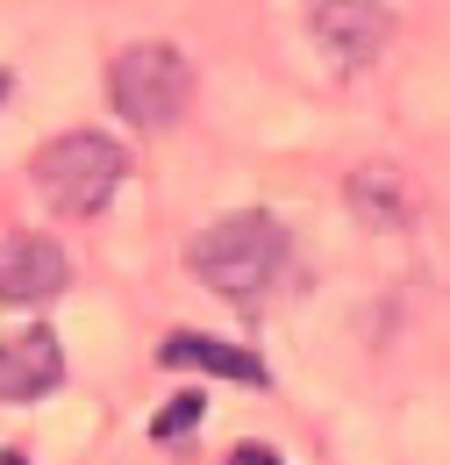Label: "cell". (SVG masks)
<instances>
[{"label":"cell","mask_w":450,"mask_h":465,"mask_svg":"<svg viewBox=\"0 0 450 465\" xmlns=\"http://www.w3.org/2000/svg\"><path fill=\"white\" fill-rule=\"evenodd\" d=\"M193 272L222 301H243V308H265L272 293L286 287L293 272V236H286L279 215L265 208H243V215H222L193 236Z\"/></svg>","instance_id":"obj_1"},{"label":"cell","mask_w":450,"mask_h":465,"mask_svg":"<svg viewBox=\"0 0 450 465\" xmlns=\"http://www.w3.org/2000/svg\"><path fill=\"white\" fill-rule=\"evenodd\" d=\"M29 179L57 215H101L129 179V151L101 129H64L29 158Z\"/></svg>","instance_id":"obj_2"},{"label":"cell","mask_w":450,"mask_h":465,"mask_svg":"<svg viewBox=\"0 0 450 465\" xmlns=\"http://www.w3.org/2000/svg\"><path fill=\"white\" fill-rule=\"evenodd\" d=\"M193 101V64L171 44H129L108 58V108L136 129H171Z\"/></svg>","instance_id":"obj_3"},{"label":"cell","mask_w":450,"mask_h":465,"mask_svg":"<svg viewBox=\"0 0 450 465\" xmlns=\"http://www.w3.org/2000/svg\"><path fill=\"white\" fill-rule=\"evenodd\" d=\"M308 36L337 72H365L394 44V7L386 0H315L308 7Z\"/></svg>","instance_id":"obj_4"},{"label":"cell","mask_w":450,"mask_h":465,"mask_svg":"<svg viewBox=\"0 0 450 465\" xmlns=\"http://www.w3.org/2000/svg\"><path fill=\"white\" fill-rule=\"evenodd\" d=\"M64 287H72L64 243H51V236H15V243L0 251V301H7V308H44V301H57Z\"/></svg>","instance_id":"obj_5"},{"label":"cell","mask_w":450,"mask_h":465,"mask_svg":"<svg viewBox=\"0 0 450 465\" xmlns=\"http://www.w3.org/2000/svg\"><path fill=\"white\" fill-rule=\"evenodd\" d=\"M64 387V351L51 330H22L0 344V401H44Z\"/></svg>","instance_id":"obj_6"},{"label":"cell","mask_w":450,"mask_h":465,"mask_svg":"<svg viewBox=\"0 0 450 465\" xmlns=\"http://www.w3.org/2000/svg\"><path fill=\"white\" fill-rule=\"evenodd\" d=\"M171 372H215V380H243V387H265V365L250 358V351L222 344V337H201V330H171L165 344H158Z\"/></svg>","instance_id":"obj_7"},{"label":"cell","mask_w":450,"mask_h":465,"mask_svg":"<svg viewBox=\"0 0 450 465\" xmlns=\"http://www.w3.org/2000/svg\"><path fill=\"white\" fill-rule=\"evenodd\" d=\"M343 201L372 223V230H407L415 223V186L394 173V165H357L343 179Z\"/></svg>","instance_id":"obj_8"},{"label":"cell","mask_w":450,"mask_h":465,"mask_svg":"<svg viewBox=\"0 0 450 465\" xmlns=\"http://www.w3.org/2000/svg\"><path fill=\"white\" fill-rule=\"evenodd\" d=\"M201 408H208L201 394H171V401H165V415H158L151 430H158L165 444H171V437H193V430H201Z\"/></svg>","instance_id":"obj_9"},{"label":"cell","mask_w":450,"mask_h":465,"mask_svg":"<svg viewBox=\"0 0 450 465\" xmlns=\"http://www.w3.org/2000/svg\"><path fill=\"white\" fill-rule=\"evenodd\" d=\"M229 465H279V451H265V444H243V451H229Z\"/></svg>","instance_id":"obj_10"},{"label":"cell","mask_w":450,"mask_h":465,"mask_svg":"<svg viewBox=\"0 0 450 465\" xmlns=\"http://www.w3.org/2000/svg\"><path fill=\"white\" fill-rule=\"evenodd\" d=\"M7 94H15V72H0V101H7Z\"/></svg>","instance_id":"obj_11"},{"label":"cell","mask_w":450,"mask_h":465,"mask_svg":"<svg viewBox=\"0 0 450 465\" xmlns=\"http://www.w3.org/2000/svg\"><path fill=\"white\" fill-rule=\"evenodd\" d=\"M0 465H29V459H22V451H0Z\"/></svg>","instance_id":"obj_12"}]
</instances>
